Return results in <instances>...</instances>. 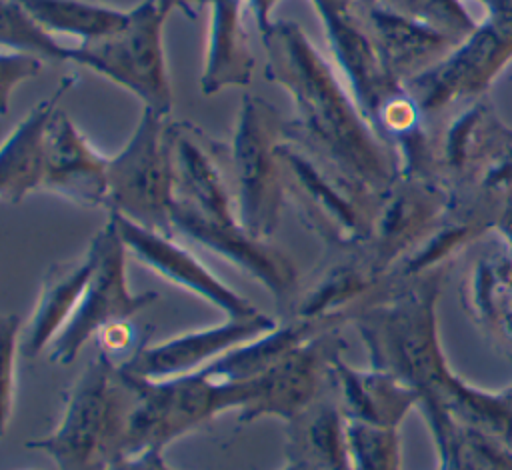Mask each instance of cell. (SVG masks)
Listing matches in <instances>:
<instances>
[{
  "label": "cell",
  "mask_w": 512,
  "mask_h": 470,
  "mask_svg": "<svg viewBox=\"0 0 512 470\" xmlns=\"http://www.w3.org/2000/svg\"><path fill=\"white\" fill-rule=\"evenodd\" d=\"M278 320L262 312L248 318H226L220 324L186 330L160 342H140L120 364L144 378H172L206 370L240 344L272 330Z\"/></svg>",
  "instance_id": "12"
},
{
  "label": "cell",
  "mask_w": 512,
  "mask_h": 470,
  "mask_svg": "<svg viewBox=\"0 0 512 470\" xmlns=\"http://www.w3.org/2000/svg\"><path fill=\"white\" fill-rule=\"evenodd\" d=\"M108 214L114 218L128 254L160 278L212 304L226 318H248L260 312L246 296L222 282L188 248L178 244L176 236L148 230L114 212Z\"/></svg>",
  "instance_id": "13"
},
{
  "label": "cell",
  "mask_w": 512,
  "mask_h": 470,
  "mask_svg": "<svg viewBox=\"0 0 512 470\" xmlns=\"http://www.w3.org/2000/svg\"><path fill=\"white\" fill-rule=\"evenodd\" d=\"M362 14L388 76L398 84H406L460 46L454 38L382 6Z\"/></svg>",
  "instance_id": "18"
},
{
  "label": "cell",
  "mask_w": 512,
  "mask_h": 470,
  "mask_svg": "<svg viewBox=\"0 0 512 470\" xmlns=\"http://www.w3.org/2000/svg\"><path fill=\"white\" fill-rule=\"evenodd\" d=\"M382 0H358V4H360V10L364 12V10H368V8H372V6H376V4H380Z\"/></svg>",
  "instance_id": "34"
},
{
  "label": "cell",
  "mask_w": 512,
  "mask_h": 470,
  "mask_svg": "<svg viewBox=\"0 0 512 470\" xmlns=\"http://www.w3.org/2000/svg\"><path fill=\"white\" fill-rule=\"evenodd\" d=\"M20 332L22 322L8 314L2 320V426L4 430L10 424V418L16 408V392H18V354L20 350Z\"/></svg>",
  "instance_id": "26"
},
{
  "label": "cell",
  "mask_w": 512,
  "mask_h": 470,
  "mask_svg": "<svg viewBox=\"0 0 512 470\" xmlns=\"http://www.w3.org/2000/svg\"><path fill=\"white\" fill-rule=\"evenodd\" d=\"M156 4H158L160 12H162L166 18L170 16V12H172L174 8H176V10L186 12L188 16H194L192 6H190V0H156Z\"/></svg>",
  "instance_id": "30"
},
{
  "label": "cell",
  "mask_w": 512,
  "mask_h": 470,
  "mask_svg": "<svg viewBox=\"0 0 512 470\" xmlns=\"http://www.w3.org/2000/svg\"><path fill=\"white\" fill-rule=\"evenodd\" d=\"M480 2L486 6V12L498 10V8H504V6H512V0H480Z\"/></svg>",
  "instance_id": "31"
},
{
  "label": "cell",
  "mask_w": 512,
  "mask_h": 470,
  "mask_svg": "<svg viewBox=\"0 0 512 470\" xmlns=\"http://www.w3.org/2000/svg\"><path fill=\"white\" fill-rule=\"evenodd\" d=\"M174 202L168 122L166 116L144 108L128 142L108 162L106 212L174 236Z\"/></svg>",
  "instance_id": "7"
},
{
  "label": "cell",
  "mask_w": 512,
  "mask_h": 470,
  "mask_svg": "<svg viewBox=\"0 0 512 470\" xmlns=\"http://www.w3.org/2000/svg\"><path fill=\"white\" fill-rule=\"evenodd\" d=\"M346 440L354 470H402L400 428L346 418Z\"/></svg>",
  "instance_id": "24"
},
{
  "label": "cell",
  "mask_w": 512,
  "mask_h": 470,
  "mask_svg": "<svg viewBox=\"0 0 512 470\" xmlns=\"http://www.w3.org/2000/svg\"><path fill=\"white\" fill-rule=\"evenodd\" d=\"M88 248L94 258V270L74 316L48 348V360L54 364H70L100 330L110 324L130 322L158 298L154 292L134 294L130 290L126 274L128 248L110 214L92 236Z\"/></svg>",
  "instance_id": "10"
},
{
  "label": "cell",
  "mask_w": 512,
  "mask_h": 470,
  "mask_svg": "<svg viewBox=\"0 0 512 470\" xmlns=\"http://www.w3.org/2000/svg\"><path fill=\"white\" fill-rule=\"evenodd\" d=\"M134 398L120 362L98 350L68 388L56 426L26 446L56 470H106L124 456Z\"/></svg>",
  "instance_id": "3"
},
{
  "label": "cell",
  "mask_w": 512,
  "mask_h": 470,
  "mask_svg": "<svg viewBox=\"0 0 512 470\" xmlns=\"http://www.w3.org/2000/svg\"><path fill=\"white\" fill-rule=\"evenodd\" d=\"M174 236L182 234L206 250L222 256L248 276L258 280L278 304H294L298 274L292 260L266 238L252 236L240 222L216 224L174 202Z\"/></svg>",
  "instance_id": "14"
},
{
  "label": "cell",
  "mask_w": 512,
  "mask_h": 470,
  "mask_svg": "<svg viewBox=\"0 0 512 470\" xmlns=\"http://www.w3.org/2000/svg\"><path fill=\"white\" fill-rule=\"evenodd\" d=\"M260 38L266 78L282 86L294 106L284 136L344 180L382 196L400 174L398 156L370 126L334 66L294 22H272Z\"/></svg>",
  "instance_id": "1"
},
{
  "label": "cell",
  "mask_w": 512,
  "mask_h": 470,
  "mask_svg": "<svg viewBox=\"0 0 512 470\" xmlns=\"http://www.w3.org/2000/svg\"><path fill=\"white\" fill-rule=\"evenodd\" d=\"M498 232V236L512 248V196L506 200V204L502 206L494 228Z\"/></svg>",
  "instance_id": "29"
},
{
  "label": "cell",
  "mask_w": 512,
  "mask_h": 470,
  "mask_svg": "<svg viewBox=\"0 0 512 470\" xmlns=\"http://www.w3.org/2000/svg\"><path fill=\"white\" fill-rule=\"evenodd\" d=\"M462 304L488 342L512 358V248L500 236L470 262Z\"/></svg>",
  "instance_id": "16"
},
{
  "label": "cell",
  "mask_w": 512,
  "mask_h": 470,
  "mask_svg": "<svg viewBox=\"0 0 512 470\" xmlns=\"http://www.w3.org/2000/svg\"><path fill=\"white\" fill-rule=\"evenodd\" d=\"M502 394H504V400H506L508 410H510V416H512V386L506 388V390H502ZM510 446H512V438H510Z\"/></svg>",
  "instance_id": "33"
},
{
  "label": "cell",
  "mask_w": 512,
  "mask_h": 470,
  "mask_svg": "<svg viewBox=\"0 0 512 470\" xmlns=\"http://www.w3.org/2000/svg\"><path fill=\"white\" fill-rule=\"evenodd\" d=\"M284 122L276 108L260 96L244 94L228 144V164L240 224L256 238L276 230L286 200L278 146Z\"/></svg>",
  "instance_id": "4"
},
{
  "label": "cell",
  "mask_w": 512,
  "mask_h": 470,
  "mask_svg": "<svg viewBox=\"0 0 512 470\" xmlns=\"http://www.w3.org/2000/svg\"><path fill=\"white\" fill-rule=\"evenodd\" d=\"M108 162L60 106L48 126L42 190L80 206L106 208Z\"/></svg>",
  "instance_id": "15"
},
{
  "label": "cell",
  "mask_w": 512,
  "mask_h": 470,
  "mask_svg": "<svg viewBox=\"0 0 512 470\" xmlns=\"http://www.w3.org/2000/svg\"><path fill=\"white\" fill-rule=\"evenodd\" d=\"M42 62L38 56L16 52V50H2V112H8L10 94L16 86L24 80L34 78L42 70Z\"/></svg>",
  "instance_id": "27"
},
{
  "label": "cell",
  "mask_w": 512,
  "mask_h": 470,
  "mask_svg": "<svg viewBox=\"0 0 512 470\" xmlns=\"http://www.w3.org/2000/svg\"><path fill=\"white\" fill-rule=\"evenodd\" d=\"M342 348L336 328H328L254 378L236 382V422L248 424L262 418L292 422L324 394V386L330 384V366Z\"/></svg>",
  "instance_id": "11"
},
{
  "label": "cell",
  "mask_w": 512,
  "mask_h": 470,
  "mask_svg": "<svg viewBox=\"0 0 512 470\" xmlns=\"http://www.w3.org/2000/svg\"><path fill=\"white\" fill-rule=\"evenodd\" d=\"M332 394L348 420L400 428L420 394L396 376L378 368H352L338 354L330 366Z\"/></svg>",
  "instance_id": "17"
},
{
  "label": "cell",
  "mask_w": 512,
  "mask_h": 470,
  "mask_svg": "<svg viewBox=\"0 0 512 470\" xmlns=\"http://www.w3.org/2000/svg\"><path fill=\"white\" fill-rule=\"evenodd\" d=\"M166 16L156 0L130 10L128 24L106 38L66 46L64 62L84 66L132 92L144 108L162 116L172 110V86L166 70L162 26Z\"/></svg>",
  "instance_id": "8"
},
{
  "label": "cell",
  "mask_w": 512,
  "mask_h": 470,
  "mask_svg": "<svg viewBox=\"0 0 512 470\" xmlns=\"http://www.w3.org/2000/svg\"><path fill=\"white\" fill-rule=\"evenodd\" d=\"M376 6L434 28L460 44L476 30L474 18L460 0H382Z\"/></svg>",
  "instance_id": "25"
},
{
  "label": "cell",
  "mask_w": 512,
  "mask_h": 470,
  "mask_svg": "<svg viewBox=\"0 0 512 470\" xmlns=\"http://www.w3.org/2000/svg\"><path fill=\"white\" fill-rule=\"evenodd\" d=\"M286 456L310 470H354L346 440V416L334 396L322 394L286 424Z\"/></svg>",
  "instance_id": "22"
},
{
  "label": "cell",
  "mask_w": 512,
  "mask_h": 470,
  "mask_svg": "<svg viewBox=\"0 0 512 470\" xmlns=\"http://www.w3.org/2000/svg\"><path fill=\"white\" fill-rule=\"evenodd\" d=\"M92 270L94 258L90 248L80 258L66 260L48 268L40 284L32 314L22 324L20 350L24 358H36L48 350L56 336L64 330L80 304Z\"/></svg>",
  "instance_id": "20"
},
{
  "label": "cell",
  "mask_w": 512,
  "mask_h": 470,
  "mask_svg": "<svg viewBox=\"0 0 512 470\" xmlns=\"http://www.w3.org/2000/svg\"><path fill=\"white\" fill-rule=\"evenodd\" d=\"M30 18H34L46 32L68 34L80 42L100 40L120 32L128 20L130 10H116L88 0H16Z\"/></svg>",
  "instance_id": "23"
},
{
  "label": "cell",
  "mask_w": 512,
  "mask_h": 470,
  "mask_svg": "<svg viewBox=\"0 0 512 470\" xmlns=\"http://www.w3.org/2000/svg\"><path fill=\"white\" fill-rule=\"evenodd\" d=\"M512 60V6L490 10L484 24L444 60L414 76L406 92L424 116L482 98L492 80Z\"/></svg>",
  "instance_id": "9"
},
{
  "label": "cell",
  "mask_w": 512,
  "mask_h": 470,
  "mask_svg": "<svg viewBox=\"0 0 512 470\" xmlns=\"http://www.w3.org/2000/svg\"><path fill=\"white\" fill-rule=\"evenodd\" d=\"M76 78H64L56 90L38 102L8 134L0 152V196L6 202H20L30 192L42 190L46 136L54 112Z\"/></svg>",
  "instance_id": "19"
},
{
  "label": "cell",
  "mask_w": 512,
  "mask_h": 470,
  "mask_svg": "<svg viewBox=\"0 0 512 470\" xmlns=\"http://www.w3.org/2000/svg\"><path fill=\"white\" fill-rule=\"evenodd\" d=\"M278 156L286 200L294 202L308 228L336 252L362 248L370 240L382 196L344 180L286 136Z\"/></svg>",
  "instance_id": "5"
},
{
  "label": "cell",
  "mask_w": 512,
  "mask_h": 470,
  "mask_svg": "<svg viewBox=\"0 0 512 470\" xmlns=\"http://www.w3.org/2000/svg\"><path fill=\"white\" fill-rule=\"evenodd\" d=\"M280 470H310V468H308V466H304L302 462H296V460H286V464H284Z\"/></svg>",
  "instance_id": "32"
},
{
  "label": "cell",
  "mask_w": 512,
  "mask_h": 470,
  "mask_svg": "<svg viewBox=\"0 0 512 470\" xmlns=\"http://www.w3.org/2000/svg\"><path fill=\"white\" fill-rule=\"evenodd\" d=\"M126 376L136 398L124 454L150 448L166 450L174 440L202 428L226 410H236L238 404V384L218 380L206 370L172 378H144L130 372Z\"/></svg>",
  "instance_id": "6"
},
{
  "label": "cell",
  "mask_w": 512,
  "mask_h": 470,
  "mask_svg": "<svg viewBox=\"0 0 512 470\" xmlns=\"http://www.w3.org/2000/svg\"><path fill=\"white\" fill-rule=\"evenodd\" d=\"M442 276L444 268H438L394 282L350 314L370 366L418 390L420 400L438 398L458 376L448 366L438 334Z\"/></svg>",
  "instance_id": "2"
},
{
  "label": "cell",
  "mask_w": 512,
  "mask_h": 470,
  "mask_svg": "<svg viewBox=\"0 0 512 470\" xmlns=\"http://www.w3.org/2000/svg\"><path fill=\"white\" fill-rule=\"evenodd\" d=\"M190 6H208V46L200 88L216 94L222 88L246 86L254 72V54L244 26L248 0H190Z\"/></svg>",
  "instance_id": "21"
},
{
  "label": "cell",
  "mask_w": 512,
  "mask_h": 470,
  "mask_svg": "<svg viewBox=\"0 0 512 470\" xmlns=\"http://www.w3.org/2000/svg\"><path fill=\"white\" fill-rule=\"evenodd\" d=\"M106 470H176L164 460V450H140L120 456Z\"/></svg>",
  "instance_id": "28"
}]
</instances>
